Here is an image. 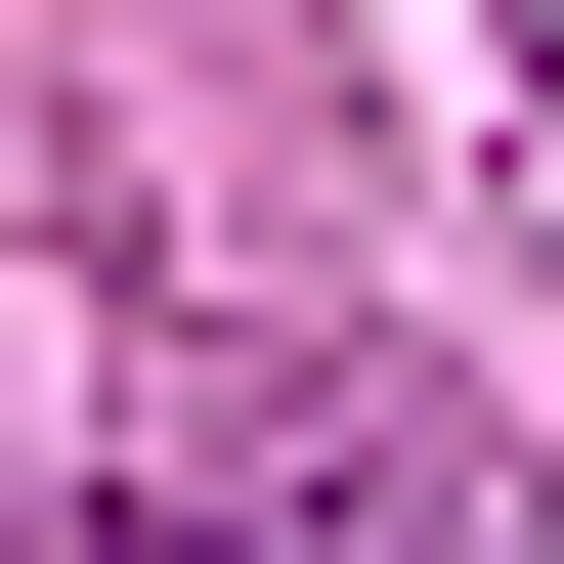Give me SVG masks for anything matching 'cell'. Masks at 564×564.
I'll return each mask as SVG.
<instances>
[{"label": "cell", "mask_w": 564, "mask_h": 564, "mask_svg": "<svg viewBox=\"0 0 564 564\" xmlns=\"http://www.w3.org/2000/svg\"><path fill=\"white\" fill-rule=\"evenodd\" d=\"M87 564H217V521H87Z\"/></svg>", "instance_id": "obj_1"}, {"label": "cell", "mask_w": 564, "mask_h": 564, "mask_svg": "<svg viewBox=\"0 0 564 564\" xmlns=\"http://www.w3.org/2000/svg\"><path fill=\"white\" fill-rule=\"evenodd\" d=\"M521 87H564V0H521Z\"/></svg>", "instance_id": "obj_2"}]
</instances>
